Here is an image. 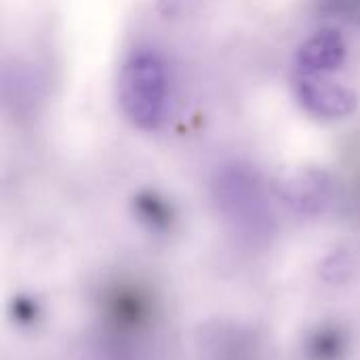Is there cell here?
Segmentation results:
<instances>
[{
    "label": "cell",
    "mask_w": 360,
    "mask_h": 360,
    "mask_svg": "<svg viewBox=\"0 0 360 360\" xmlns=\"http://www.w3.org/2000/svg\"><path fill=\"white\" fill-rule=\"evenodd\" d=\"M118 93L129 120L143 131H156L169 105V74L162 57L154 49H137L122 68Z\"/></svg>",
    "instance_id": "cell-1"
},
{
    "label": "cell",
    "mask_w": 360,
    "mask_h": 360,
    "mask_svg": "<svg viewBox=\"0 0 360 360\" xmlns=\"http://www.w3.org/2000/svg\"><path fill=\"white\" fill-rule=\"evenodd\" d=\"M300 97L310 108V112L319 116H327V118L344 116L354 105V95L350 91L323 82V80L321 82L310 80V78H304L300 82Z\"/></svg>",
    "instance_id": "cell-2"
},
{
    "label": "cell",
    "mask_w": 360,
    "mask_h": 360,
    "mask_svg": "<svg viewBox=\"0 0 360 360\" xmlns=\"http://www.w3.org/2000/svg\"><path fill=\"white\" fill-rule=\"evenodd\" d=\"M346 55V46L340 34L323 32L310 38L300 51V70L308 76L314 72L335 70Z\"/></svg>",
    "instance_id": "cell-3"
}]
</instances>
